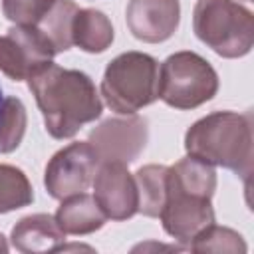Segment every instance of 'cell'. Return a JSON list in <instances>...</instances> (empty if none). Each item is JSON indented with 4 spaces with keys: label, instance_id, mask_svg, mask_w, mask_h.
<instances>
[{
    "label": "cell",
    "instance_id": "cell-1",
    "mask_svg": "<svg viewBox=\"0 0 254 254\" xmlns=\"http://www.w3.org/2000/svg\"><path fill=\"white\" fill-rule=\"evenodd\" d=\"M28 85L54 139H69L101 115L99 93L91 77L79 69L48 62L28 77Z\"/></svg>",
    "mask_w": 254,
    "mask_h": 254
},
{
    "label": "cell",
    "instance_id": "cell-2",
    "mask_svg": "<svg viewBox=\"0 0 254 254\" xmlns=\"http://www.w3.org/2000/svg\"><path fill=\"white\" fill-rule=\"evenodd\" d=\"M214 189L216 173L208 163L189 155L167 167L165 202L159 212L165 232L189 246L204 226L214 222L210 204Z\"/></svg>",
    "mask_w": 254,
    "mask_h": 254
},
{
    "label": "cell",
    "instance_id": "cell-3",
    "mask_svg": "<svg viewBox=\"0 0 254 254\" xmlns=\"http://www.w3.org/2000/svg\"><path fill=\"white\" fill-rule=\"evenodd\" d=\"M252 113L214 111L192 123L185 135V149L190 157L224 167L248 185L252 175Z\"/></svg>",
    "mask_w": 254,
    "mask_h": 254
},
{
    "label": "cell",
    "instance_id": "cell-4",
    "mask_svg": "<svg viewBox=\"0 0 254 254\" xmlns=\"http://www.w3.org/2000/svg\"><path fill=\"white\" fill-rule=\"evenodd\" d=\"M192 28L196 38L222 58H242L254 46V16L234 0H198Z\"/></svg>",
    "mask_w": 254,
    "mask_h": 254
},
{
    "label": "cell",
    "instance_id": "cell-5",
    "mask_svg": "<svg viewBox=\"0 0 254 254\" xmlns=\"http://www.w3.org/2000/svg\"><path fill=\"white\" fill-rule=\"evenodd\" d=\"M159 64L143 52H125L109 62L101 79V95L111 111L131 115L157 99Z\"/></svg>",
    "mask_w": 254,
    "mask_h": 254
},
{
    "label": "cell",
    "instance_id": "cell-6",
    "mask_svg": "<svg viewBox=\"0 0 254 254\" xmlns=\"http://www.w3.org/2000/svg\"><path fill=\"white\" fill-rule=\"evenodd\" d=\"M218 91L214 67L194 52L169 56L159 71L157 97L175 109H194L210 101Z\"/></svg>",
    "mask_w": 254,
    "mask_h": 254
},
{
    "label": "cell",
    "instance_id": "cell-7",
    "mask_svg": "<svg viewBox=\"0 0 254 254\" xmlns=\"http://www.w3.org/2000/svg\"><path fill=\"white\" fill-rule=\"evenodd\" d=\"M54 56V46L38 26L16 24L0 36V71L14 81L28 79Z\"/></svg>",
    "mask_w": 254,
    "mask_h": 254
},
{
    "label": "cell",
    "instance_id": "cell-8",
    "mask_svg": "<svg viewBox=\"0 0 254 254\" xmlns=\"http://www.w3.org/2000/svg\"><path fill=\"white\" fill-rule=\"evenodd\" d=\"M97 165L99 157L87 141L71 143L50 159L44 175L46 190L58 200H64L75 192H83L93 183Z\"/></svg>",
    "mask_w": 254,
    "mask_h": 254
},
{
    "label": "cell",
    "instance_id": "cell-9",
    "mask_svg": "<svg viewBox=\"0 0 254 254\" xmlns=\"http://www.w3.org/2000/svg\"><path fill=\"white\" fill-rule=\"evenodd\" d=\"M147 137V119L131 113L127 117H109L101 121L89 133L87 143L95 149L99 161H119L129 165L145 149Z\"/></svg>",
    "mask_w": 254,
    "mask_h": 254
},
{
    "label": "cell",
    "instance_id": "cell-10",
    "mask_svg": "<svg viewBox=\"0 0 254 254\" xmlns=\"http://www.w3.org/2000/svg\"><path fill=\"white\" fill-rule=\"evenodd\" d=\"M93 198L111 220H127L137 212L139 190L125 163L99 161L93 175Z\"/></svg>",
    "mask_w": 254,
    "mask_h": 254
},
{
    "label": "cell",
    "instance_id": "cell-11",
    "mask_svg": "<svg viewBox=\"0 0 254 254\" xmlns=\"http://www.w3.org/2000/svg\"><path fill=\"white\" fill-rule=\"evenodd\" d=\"M129 32L147 44L169 40L179 28V0H129L125 10Z\"/></svg>",
    "mask_w": 254,
    "mask_h": 254
},
{
    "label": "cell",
    "instance_id": "cell-12",
    "mask_svg": "<svg viewBox=\"0 0 254 254\" xmlns=\"http://www.w3.org/2000/svg\"><path fill=\"white\" fill-rule=\"evenodd\" d=\"M10 238H12V246L18 252L34 254V252L56 250L65 240V232L56 222V216L30 214L16 222Z\"/></svg>",
    "mask_w": 254,
    "mask_h": 254
},
{
    "label": "cell",
    "instance_id": "cell-13",
    "mask_svg": "<svg viewBox=\"0 0 254 254\" xmlns=\"http://www.w3.org/2000/svg\"><path fill=\"white\" fill-rule=\"evenodd\" d=\"M107 216L87 192H75L64 198L56 212V222L65 234H91L105 224Z\"/></svg>",
    "mask_w": 254,
    "mask_h": 254
},
{
    "label": "cell",
    "instance_id": "cell-14",
    "mask_svg": "<svg viewBox=\"0 0 254 254\" xmlns=\"http://www.w3.org/2000/svg\"><path fill=\"white\" fill-rule=\"evenodd\" d=\"M113 42V26L109 18L93 8L77 10L71 22V44L89 54L105 52Z\"/></svg>",
    "mask_w": 254,
    "mask_h": 254
},
{
    "label": "cell",
    "instance_id": "cell-15",
    "mask_svg": "<svg viewBox=\"0 0 254 254\" xmlns=\"http://www.w3.org/2000/svg\"><path fill=\"white\" fill-rule=\"evenodd\" d=\"M79 8L71 0H56V4L50 8V12L36 24L42 34L50 40L56 54L69 50L71 44V22Z\"/></svg>",
    "mask_w": 254,
    "mask_h": 254
},
{
    "label": "cell",
    "instance_id": "cell-16",
    "mask_svg": "<svg viewBox=\"0 0 254 254\" xmlns=\"http://www.w3.org/2000/svg\"><path fill=\"white\" fill-rule=\"evenodd\" d=\"M165 165H145L135 173V183L139 190V208L145 216H159L165 202Z\"/></svg>",
    "mask_w": 254,
    "mask_h": 254
},
{
    "label": "cell",
    "instance_id": "cell-17",
    "mask_svg": "<svg viewBox=\"0 0 254 254\" xmlns=\"http://www.w3.org/2000/svg\"><path fill=\"white\" fill-rule=\"evenodd\" d=\"M34 200V190L22 169L0 165V214L28 206Z\"/></svg>",
    "mask_w": 254,
    "mask_h": 254
},
{
    "label": "cell",
    "instance_id": "cell-18",
    "mask_svg": "<svg viewBox=\"0 0 254 254\" xmlns=\"http://www.w3.org/2000/svg\"><path fill=\"white\" fill-rule=\"evenodd\" d=\"M26 107L18 97H6L0 107V155L20 147L26 133Z\"/></svg>",
    "mask_w": 254,
    "mask_h": 254
},
{
    "label": "cell",
    "instance_id": "cell-19",
    "mask_svg": "<svg viewBox=\"0 0 254 254\" xmlns=\"http://www.w3.org/2000/svg\"><path fill=\"white\" fill-rule=\"evenodd\" d=\"M189 248L194 252H230V254H244L246 242L244 238L226 226H216L214 222L204 226L190 242Z\"/></svg>",
    "mask_w": 254,
    "mask_h": 254
},
{
    "label": "cell",
    "instance_id": "cell-20",
    "mask_svg": "<svg viewBox=\"0 0 254 254\" xmlns=\"http://www.w3.org/2000/svg\"><path fill=\"white\" fill-rule=\"evenodd\" d=\"M56 4V0H2V12L10 22L36 26Z\"/></svg>",
    "mask_w": 254,
    "mask_h": 254
},
{
    "label": "cell",
    "instance_id": "cell-21",
    "mask_svg": "<svg viewBox=\"0 0 254 254\" xmlns=\"http://www.w3.org/2000/svg\"><path fill=\"white\" fill-rule=\"evenodd\" d=\"M0 252H8V244H6V238L2 236V232H0Z\"/></svg>",
    "mask_w": 254,
    "mask_h": 254
},
{
    "label": "cell",
    "instance_id": "cell-22",
    "mask_svg": "<svg viewBox=\"0 0 254 254\" xmlns=\"http://www.w3.org/2000/svg\"><path fill=\"white\" fill-rule=\"evenodd\" d=\"M2 101H4V97H2V87H0V107H2Z\"/></svg>",
    "mask_w": 254,
    "mask_h": 254
},
{
    "label": "cell",
    "instance_id": "cell-23",
    "mask_svg": "<svg viewBox=\"0 0 254 254\" xmlns=\"http://www.w3.org/2000/svg\"><path fill=\"white\" fill-rule=\"evenodd\" d=\"M248 2H250V0H248Z\"/></svg>",
    "mask_w": 254,
    "mask_h": 254
}]
</instances>
